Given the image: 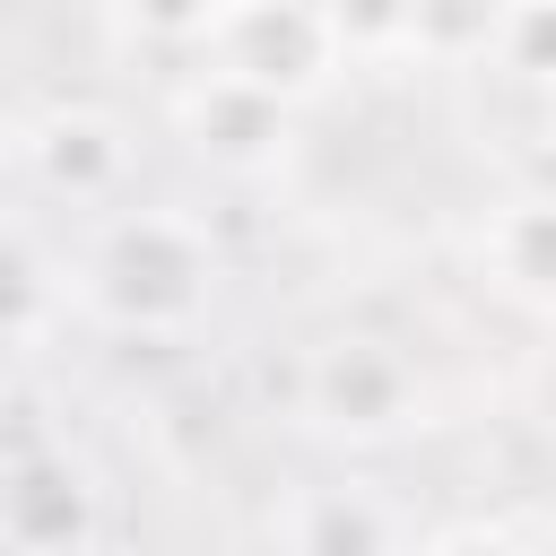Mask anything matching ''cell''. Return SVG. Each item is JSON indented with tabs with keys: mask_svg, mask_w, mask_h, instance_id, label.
Returning a JSON list of instances; mask_svg holds the SVG:
<instances>
[{
	"mask_svg": "<svg viewBox=\"0 0 556 556\" xmlns=\"http://www.w3.org/2000/svg\"><path fill=\"white\" fill-rule=\"evenodd\" d=\"M478 261L495 269L504 295H530V304L556 313V191L504 200V208L486 217V235H478Z\"/></svg>",
	"mask_w": 556,
	"mask_h": 556,
	"instance_id": "52a82bcc",
	"label": "cell"
},
{
	"mask_svg": "<svg viewBox=\"0 0 556 556\" xmlns=\"http://www.w3.org/2000/svg\"><path fill=\"white\" fill-rule=\"evenodd\" d=\"M539 130H547V148H556V78H539Z\"/></svg>",
	"mask_w": 556,
	"mask_h": 556,
	"instance_id": "7c38bea8",
	"label": "cell"
},
{
	"mask_svg": "<svg viewBox=\"0 0 556 556\" xmlns=\"http://www.w3.org/2000/svg\"><path fill=\"white\" fill-rule=\"evenodd\" d=\"M43 304H52L43 261L26 252V235H17V226H0V339L35 330V321H43Z\"/></svg>",
	"mask_w": 556,
	"mask_h": 556,
	"instance_id": "8fae6325",
	"label": "cell"
},
{
	"mask_svg": "<svg viewBox=\"0 0 556 556\" xmlns=\"http://www.w3.org/2000/svg\"><path fill=\"white\" fill-rule=\"evenodd\" d=\"M104 530V495L70 452H17L0 460V539L9 547H87Z\"/></svg>",
	"mask_w": 556,
	"mask_h": 556,
	"instance_id": "8992f818",
	"label": "cell"
},
{
	"mask_svg": "<svg viewBox=\"0 0 556 556\" xmlns=\"http://www.w3.org/2000/svg\"><path fill=\"white\" fill-rule=\"evenodd\" d=\"M295 417L348 452H374L426 426V374L382 330H330L295 356Z\"/></svg>",
	"mask_w": 556,
	"mask_h": 556,
	"instance_id": "7a4b0ae2",
	"label": "cell"
},
{
	"mask_svg": "<svg viewBox=\"0 0 556 556\" xmlns=\"http://www.w3.org/2000/svg\"><path fill=\"white\" fill-rule=\"evenodd\" d=\"M174 113H182L191 148H200L208 165H226V174H269V165L287 156V104H278L269 87L235 78V70H200Z\"/></svg>",
	"mask_w": 556,
	"mask_h": 556,
	"instance_id": "5b68a950",
	"label": "cell"
},
{
	"mask_svg": "<svg viewBox=\"0 0 556 556\" xmlns=\"http://www.w3.org/2000/svg\"><path fill=\"white\" fill-rule=\"evenodd\" d=\"M486 52L521 78H556V0H504V26Z\"/></svg>",
	"mask_w": 556,
	"mask_h": 556,
	"instance_id": "30bf717a",
	"label": "cell"
},
{
	"mask_svg": "<svg viewBox=\"0 0 556 556\" xmlns=\"http://www.w3.org/2000/svg\"><path fill=\"white\" fill-rule=\"evenodd\" d=\"M208 52H217V70L269 87L278 104H304V96L348 61L321 0H217Z\"/></svg>",
	"mask_w": 556,
	"mask_h": 556,
	"instance_id": "3957f363",
	"label": "cell"
},
{
	"mask_svg": "<svg viewBox=\"0 0 556 556\" xmlns=\"http://www.w3.org/2000/svg\"><path fill=\"white\" fill-rule=\"evenodd\" d=\"M504 26V0H408V52L426 61H469Z\"/></svg>",
	"mask_w": 556,
	"mask_h": 556,
	"instance_id": "9c48e42d",
	"label": "cell"
},
{
	"mask_svg": "<svg viewBox=\"0 0 556 556\" xmlns=\"http://www.w3.org/2000/svg\"><path fill=\"white\" fill-rule=\"evenodd\" d=\"M400 530H408L400 513L348 504L339 486H313V495H304V513H287V521H278V539H295V547H382V539H400Z\"/></svg>",
	"mask_w": 556,
	"mask_h": 556,
	"instance_id": "ba28073f",
	"label": "cell"
},
{
	"mask_svg": "<svg viewBox=\"0 0 556 556\" xmlns=\"http://www.w3.org/2000/svg\"><path fill=\"white\" fill-rule=\"evenodd\" d=\"M17 165L43 200H70V208H113L130 191V130L96 104H43L26 130H17Z\"/></svg>",
	"mask_w": 556,
	"mask_h": 556,
	"instance_id": "277c9868",
	"label": "cell"
},
{
	"mask_svg": "<svg viewBox=\"0 0 556 556\" xmlns=\"http://www.w3.org/2000/svg\"><path fill=\"white\" fill-rule=\"evenodd\" d=\"M208 287H217V252L182 208H122L78 278V295L130 339H182L208 313Z\"/></svg>",
	"mask_w": 556,
	"mask_h": 556,
	"instance_id": "6da1fadb",
	"label": "cell"
}]
</instances>
